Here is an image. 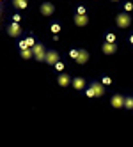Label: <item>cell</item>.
Returning a JSON list of instances; mask_svg holds the SVG:
<instances>
[{
    "label": "cell",
    "mask_w": 133,
    "mask_h": 147,
    "mask_svg": "<svg viewBox=\"0 0 133 147\" xmlns=\"http://www.w3.org/2000/svg\"><path fill=\"white\" fill-rule=\"evenodd\" d=\"M90 87H92V90H94V94H96V98H101L105 94V85H103V82H92L90 83Z\"/></svg>",
    "instance_id": "9"
},
{
    "label": "cell",
    "mask_w": 133,
    "mask_h": 147,
    "mask_svg": "<svg viewBox=\"0 0 133 147\" xmlns=\"http://www.w3.org/2000/svg\"><path fill=\"white\" fill-rule=\"evenodd\" d=\"M85 94H87V98H96V94H94L92 87H89V89H85Z\"/></svg>",
    "instance_id": "18"
},
{
    "label": "cell",
    "mask_w": 133,
    "mask_h": 147,
    "mask_svg": "<svg viewBox=\"0 0 133 147\" xmlns=\"http://www.w3.org/2000/svg\"><path fill=\"white\" fill-rule=\"evenodd\" d=\"M78 51H80L78 48H75V50H71V51H69V57H71V59H76V57H78Z\"/></svg>",
    "instance_id": "19"
},
{
    "label": "cell",
    "mask_w": 133,
    "mask_h": 147,
    "mask_svg": "<svg viewBox=\"0 0 133 147\" xmlns=\"http://www.w3.org/2000/svg\"><path fill=\"white\" fill-rule=\"evenodd\" d=\"M75 60H76V64H85V62L89 60V51L80 48V51H78V57H76Z\"/></svg>",
    "instance_id": "12"
},
{
    "label": "cell",
    "mask_w": 133,
    "mask_h": 147,
    "mask_svg": "<svg viewBox=\"0 0 133 147\" xmlns=\"http://www.w3.org/2000/svg\"><path fill=\"white\" fill-rule=\"evenodd\" d=\"M55 13V5L52 2H43L41 4V14L43 16H53Z\"/></svg>",
    "instance_id": "3"
},
{
    "label": "cell",
    "mask_w": 133,
    "mask_h": 147,
    "mask_svg": "<svg viewBox=\"0 0 133 147\" xmlns=\"http://www.w3.org/2000/svg\"><path fill=\"white\" fill-rule=\"evenodd\" d=\"M32 51H34L36 60L45 62V59H46V50H45V46H43V45H41V43H36V45L32 46Z\"/></svg>",
    "instance_id": "2"
},
{
    "label": "cell",
    "mask_w": 133,
    "mask_h": 147,
    "mask_svg": "<svg viewBox=\"0 0 133 147\" xmlns=\"http://www.w3.org/2000/svg\"><path fill=\"white\" fill-rule=\"evenodd\" d=\"M71 85H73V89H76V90H82V89H85V80L82 76H75L73 82H71Z\"/></svg>",
    "instance_id": "11"
},
{
    "label": "cell",
    "mask_w": 133,
    "mask_h": 147,
    "mask_svg": "<svg viewBox=\"0 0 133 147\" xmlns=\"http://www.w3.org/2000/svg\"><path fill=\"white\" fill-rule=\"evenodd\" d=\"M59 30H60V25H59V23H53V25H52V32H53V34H57Z\"/></svg>",
    "instance_id": "21"
},
{
    "label": "cell",
    "mask_w": 133,
    "mask_h": 147,
    "mask_svg": "<svg viewBox=\"0 0 133 147\" xmlns=\"http://www.w3.org/2000/svg\"><path fill=\"white\" fill-rule=\"evenodd\" d=\"M7 34L11 36V37H18L20 34H22V27H20V23L18 22H13L11 25L7 27Z\"/></svg>",
    "instance_id": "4"
},
{
    "label": "cell",
    "mask_w": 133,
    "mask_h": 147,
    "mask_svg": "<svg viewBox=\"0 0 133 147\" xmlns=\"http://www.w3.org/2000/svg\"><path fill=\"white\" fill-rule=\"evenodd\" d=\"M34 45H36V41H34L32 36H28L25 41H20V48H22V50H23V48H32Z\"/></svg>",
    "instance_id": "13"
},
{
    "label": "cell",
    "mask_w": 133,
    "mask_h": 147,
    "mask_svg": "<svg viewBox=\"0 0 133 147\" xmlns=\"http://www.w3.org/2000/svg\"><path fill=\"white\" fill-rule=\"evenodd\" d=\"M73 20H75V25H76V27H85V25L89 23V18H87L85 14H78V13L73 16Z\"/></svg>",
    "instance_id": "10"
},
{
    "label": "cell",
    "mask_w": 133,
    "mask_h": 147,
    "mask_svg": "<svg viewBox=\"0 0 133 147\" xmlns=\"http://www.w3.org/2000/svg\"><path fill=\"white\" fill-rule=\"evenodd\" d=\"M110 105L114 108H122V107H124V96H121V94H114V96L110 98Z\"/></svg>",
    "instance_id": "5"
},
{
    "label": "cell",
    "mask_w": 133,
    "mask_h": 147,
    "mask_svg": "<svg viewBox=\"0 0 133 147\" xmlns=\"http://www.w3.org/2000/svg\"><path fill=\"white\" fill-rule=\"evenodd\" d=\"M124 9H126V11L130 13L131 9H133V4H131V2H126V4H124Z\"/></svg>",
    "instance_id": "24"
},
{
    "label": "cell",
    "mask_w": 133,
    "mask_h": 147,
    "mask_svg": "<svg viewBox=\"0 0 133 147\" xmlns=\"http://www.w3.org/2000/svg\"><path fill=\"white\" fill-rule=\"evenodd\" d=\"M20 20H22V16H20V14H14V16H13V22H18V23H20Z\"/></svg>",
    "instance_id": "25"
},
{
    "label": "cell",
    "mask_w": 133,
    "mask_h": 147,
    "mask_svg": "<svg viewBox=\"0 0 133 147\" xmlns=\"http://www.w3.org/2000/svg\"><path fill=\"white\" fill-rule=\"evenodd\" d=\"M130 43H131V45H133V36H131V37H130Z\"/></svg>",
    "instance_id": "26"
},
{
    "label": "cell",
    "mask_w": 133,
    "mask_h": 147,
    "mask_svg": "<svg viewBox=\"0 0 133 147\" xmlns=\"http://www.w3.org/2000/svg\"><path fill=\"white\" fill-rule=\"evenodd\" d=\"M101 82H103V85H110V83H112V78H110V76H103V80H101Z\"/></svg>",
    "instance_id": "20"
},
{
    "label": "cell",
    "mask_w": 133,
    "mask_h": 147,
    "mask_svg": "<svg viewBox=\"0 0 133 147\" xmlns=\"http://www.w3.org/2000/svg\"><path fill=\"white\" fill-rule=\"evenodd\" d=\"M55 69H57V71H62V69H64V64H62V62L59 60L57 64H55Z\"/></svg>",
    "instance_id": "22"
},
{
    "label": "cell",
    "mask_w": 133,
    "mask_h": 147,
    "mask_svg": "<svg viewBox=\"0 0 133 147\" xmlns=\"http://www.w3.org/2000/svg\"><path fill=\"white\" fill-rule=\"evenodd\" d=\"M32 57H34V51H32V48H23V50H22V59L28 60V59H32Z\"/></svg>",
    "instance_id": "14"
},
{
    "label": "cell",
    "mask_w": 133,
    "mask_h": 147,
    "mask_svg": "<svg viewBox=\"0 0 133 147\" xmlns=\"http://www.w3.org/2000/svg\"><path fill=\"white\" fill-rule=\"evenodd\" d=\"M13 5L16 9H25L28 5V0H13Z\"/></svg>",
    "instance_id": "15"
},
{
    "label": "cell",
    "mask_w": 133,
    "mask_h": 147,
    "mask_svg": "<svg viewBox=\"0 0 133 147\" xmlns=\"http://www.w3.org/2000/svg\"><path fill=\"white\" fill-rule=\"evenodd\" d=\"M71 82H73V78H71L68 73H60V75L57 76V83L60 87H68V85H71Z\"/></svg>",
    "instance_id": "7"
},
{
    "label": "cell",
    "mask_w": 133,
    "mask_h": 147,
    "mask_svg": "<svg viewBox=\"0 0 133 147\" xmlns=\"http://www.w3.org/2000/svg\"><path fill=\"white\" fill-rule=\"evenodd\" d=\"M45 62H46V64H50V66H55L57 62H59V53H57L55 50L46 51V59H45Z\"/></svg>",
    "instance_id": "6"
},
{
    "label": "cell",
    "mask_w": 133,
    "mask_h": 147,
    "mask_svg": "<svg viewBox=\"0 0 133 147\" xmlns=\"http://www.w3.org/2000/svg\"><path fill=\"white\" fill-rule=\"evenodd\" d=\"M105 41H108V43H115V34H112V32H108V34L105 36Z\"/></svg>",
    "instance_id": "17"
},
{
    "label": "cell",
    "mask_w": 133,
    "mask_h": 147,
    "mask_svg": "<svg viewBox=\"0 0 133 147\" xmlns=\"http://www.w3.org/2000/svg\"><path fill=\"white\" fill-rule=\"evenodd\" d=\"M124 108L133 110V96H126L124 98Z\"/></svg>",
    "instance_id": "16"
},
{
    "label": "cell",
    "mask_w": 133,
    "mask_h": 147,
    "mask_svg": "<svg viewBox=\"0 0 133 147\" xmlns=\"http://www.w3.org/2000/svg\"><path fill=\"white\" fill-rule=\"evenodd\" d=\"M101 50H103L105 55H112V53H115V51H117V45H115V43H108V41H105V43L101 45Z\"/></svg>",
    "instance_id": "8"
},
{
    "label": "cell",
    "mask_w": 133,
    "mask_h": 147,
    "mask_svg": "<svg viewBox=\"0 0 133 147\" xmlns=\"http://www.w3.org/2000/svg\"><path fill=\"white\" fill-rule=\"evenodd\" d=\"M115 23H117L119 28H128L131 25V16L128 13H119L115 16Z\"/></svg>",
    "instance_id": "1"
},
{
    "label": "cell",
    "mask_w": 133,
    "mask_h": 147,
    "mask_svg": "<svg viewBox=\"0 0 133 147\" xmlns=\"http://www.w3.org/2000/svg\"><path fill=\"white\" fill-rule=\"evenodd\" d=\"M76 13H78V14H85V7H84V5H78Z\"/></svg>",
    "instance_id": "23"
},
{
    "label": "cell",
    "mask_w": 133,
    "mask_h": 147,
    "mask_svg": "<svg viewBox=\"0 0 133 147\" xmlns=\"http://www.w3.org/2000/svg\"><path fill=\"white\" fill-rule=\"evenodd\" d=\"M110 2H121V0H110Z\"/></svg>",
    "instance_id": "27"
}]
</instances>
